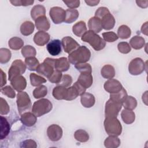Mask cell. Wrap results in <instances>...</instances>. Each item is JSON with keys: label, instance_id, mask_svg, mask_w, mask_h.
I'll return each instance as SVG.
<instances>
[{"label": "cell", "instance_id": "30bf717a", "mask_svg": "<svg viewBox=\"0 0 148 148\" xmlns=\"http://www.w3.org/2000/svg\"><path fill=\"white\" fill-rule=\"evenodd\" d=\"M61 44L63 49L66 53L69 54L76 50L79 46V44L71 36H65L62 38Z\"/></svg>", "mask_w": 148, "mask_h": 148}, {"label": "cell", "instance_id": "f5cc1de1", "mask_svg": "<svg viewBox=\"0 0 148 148\" xmlns=\"http://www.w3.org/2000/svg\"><path fill=\"white\" fill-rule=\"evenodd\" d=\"M109 12H110L108 8L105 7H100L95 12V17H97L101 19L103 16H104L105 14H106Z\"/></svg>", "mask_w": 148, "mask_h": 148}, {"label": "cell", "instance_id": "91938a15", "mask_svg": "<svg viewBox=\"0 0 148 148\" xmlns=\"http://www.w3.org/2000/svg\"><path fill=\"white\" fill-rule=\"evenodd\" d=\"M85 2L88 5L92 6L97 5L99 2V1H85Z\"/></svg>", "mask_w": 148, "mask_h": 148}, {"label": "cell", "instance_id": "44dd1931", "mask_svg": "<svg viewBox=\"0 0 148 148\" xmlns=\"http://www.w3.org/2000/svg\"><path fill=\"white\" fill-rule=\"evenodd\" d=\"M88 27L90 31H92L95 33L99 32L102 29L101 19L97 17H91L88 20Z\"/></svg>", "mask_w": 148, "mask_h": 148}, {"label": "cell", "instance_id": "ffe728a7", "mask_svg": "<svg viewBox=\"0 0 148 148\" xmlns=\"http://www.w3.org/2000/svg\"><path fill=\"white\" fill-rule=\"evenodd\" d=\"M77 82L85 88H89L92 84V76L91 73H81L78 77Z\"/></svg>", "mask_w": 148, "mask_h": 148}, {"label": "cell", "instance_id": "5bb4252c", "mask_svg": "<svg viewBox=\"0 0 148 148\" xmlns=\"http://www.w3.org/2000/svg\"><path fill=\"white\" fill-rule=\"evenodd\" d=\"M54 69L53 65L44 61L43 63L39 64L36 69V72L38 73L45 76L48 78L53 74Z\"/></svg>", "mask_w": 148, "mask_h": 148}, {"label": "cell", "instance_id": "7a4b0ae2", "mask_svg": "<svg viewBox=\"0 0 148 148\" xmlns=\"http://www.w3.org/2000/svg\"><path fill=\"white\" fill-rule=\"evenodd\" d=\"M81 39L83 42L88 43L96 51L103 49L106 45L105 41L99 35L90 30L86 31L82 36Z\"/></svg>", "mask_w": 148, "mask_h": 148}, {"label": "cell", "instance_id": "277c9868", "mask_svg": "<svg viewBox=\"0 0 148 148\" xmlns=\"http://www.w3.org/2000/svg\"><path fill=\"white\" fill-rule=\"evenodd\" d=\"M53 105L47 99H41L34 102L32 108V113L36 117H40L51 111Z\"/></svg>", "mask_w": 148, "mask_h": 148}, {"label": "cell", "instance_id": "9a60e30c", "mask_svg": "<svg viewBox=\"0 0 148 148\" xmlns=\"http://www.w3.org/2000/svg\"><path fill=\"white\" fill-rule=\"evenodd\" d=\"M70 67L69 62L66 57H61L55 59L54 68L56 70L62 72L67 71Z\"/></svg>", "mask_w": 148, "mask_h": 148}, {"label": "cell", "instance_id": "3957f363", "mask_svg": "<svg viewBox=\"0 0 148 148\" xmlns=\"http://www.w3.org/2000/svg\"><path fill=\"white\" fill-rule=\"evenodd\" d=\"M106 132L109 136H119L122 132V126L116 117H106L104 121Z\"/></svg>", "mask_w": 148, "mask_h": 148}, {"label": "cell", "instance_id": "11a10c76", "mask_svg": "<svg viewBox=\"0 0 148 148\" xmlns=\"http://www.w3.org/2000/svg\"><path fill=\"white\" fill-rule=\"evenodd\" d=\"M23 147H36L37 145L36 142L31 139H28L23 141L20 146Z\"/></svg>", "mask_w": 148, "mask_h": 148}, {"label": "cell", "instance_id": "816d5d0a", "mask_svg": "<svg viewBox=\"0 0 148 148\" xmlns=\"http://www.w3.org/2000/svg\"><path fill=\"white\" fill-rule=\"evenodd\" d=\"M10 110L9 106L6 102V100L3 98H1V103H0V113L1 115L7 114Z\"/></svg>", "mask_w": 148, "mask_h": 148}, {"label": "cell", "instance_id": "484cf974", "mask_svg": "<svg viewBox=\"0 0 148 148\" xmlns=\"http://www.w3.org/2000/svg\"><path fill=\"white\" fill-rule=\"evenodd\" d=\"M72 31L75 35L79 37H82V36L87 31L86 23L83 21L77 22L73 25Z\"/></svg>", "mask_w": 148, "mask_h": 148}, {"label": "cell", "instance_id": "d6986e66", "mask_svg": "<svg viewBox=\"0 0 148 148\" xmlns=\"http://www.w3.org/2000/svg\"><path fill=\"white\" fill-rule=\"evenodd\" d=\"M20 120L21 123L28 127L34 125L36 122V116L32 113L27 112L21 115Z\"/></svg>", "mask_w": 148, "mask_h": 148}, {"label": "cell", "instance_id": "e0dca14e", "mask_svg": "<svg viewBox=\"0 0 148 148\" xmlns=\"http://www.w3.org/2000/svg\"><path fill=\"white\" fill-rule=\"evenodd\" d=\"M102 28L105 30L112 29L115 24V19L113 15L109 12L101 18Z\"/></svg>", "mask_w": 148, "mask_h": 148}, {"label": "cell", "instance_id": "7c38bea8", "mask_svg": "<svg viewBox=\"0 0 148 148\" xmlns=\"http://www.w3.org/2000/svg\"><path fill=\"white\" fill-rule=\"evenodd\" d=\"M123 87L119 81L113 79H110L104 84L105 90L110 94L117 93L121 91Z\"/></svg>", "mask_w": 148, "mask_h": 148}, {"label": "cell", "instance_id": "f907efd6", "mask_svg": "<svg viewBox=\"0 0 148 148\" xmlns=\"http://www.w3.org/2000/svg\"><path fill=\"white\" fill-rule=\"evenodd\" d=\"M118 50L120 52L123 54H127L131 51V47L130 45L125 42H120L117 45Z\"/></svg>", "mask_w": 148, "mask_h": 148}, {"label": "cell", "instance_id": "836d02e7", "mask_svg": "<svg viewBox=\"0 0 148 148\" xmlns=\"http://www.w3.org/2000/svg\"><path fill=\"white\" fill-rule=\"evenodd\" d=\"M122 106L128 110H132L137 106V101L135 98L132 96H127L122 103Z\"/></svg>", "mask_w": 148, "mask_h": 148}, {"label": "cell", "instance_id": "52a82bcc", "mask_svg": "<svg viewBox=\"0 0 148 148\" xmlns=\"http://www.w3.org/2000/svg\"><path fill=\"white\" fill-rule=\"evenodd\" d=\"M122 107V103L109 99L105 104V114L106 117H117Z\"/></svg>", "mask_w": 148, "mask_h": 148}, {"label": "cell", "instance_id": "7bdbcfd3", "mask_svg": "<svg viewBox=\"0 0 148 148\" xmlns=\"http://www.w3.org/2000/svg\"><path fill=\"white\" fill-rule=\"evenodd\" d=\"M22 55L26 58L29 57H35L36 52L35 49L30 45H26L21 50Z\"/></svg>", "mask_w": 148, "mask_h": 148}, {"label": "cell", "instance_id": "ac0fdd59", "mask_svg": "<svg viewBox=\"0 0 148 148\" xmlns=\"http://www.w3.org/2000/svg\"><path fill=\"white\" fill-rule=\"evenodd\" d=\"M50 40V35L44 31H39L36 33L34 37L35 43L38 46H42L46 45Z\"/></svg>", "mask_w": 148, "mask_h": 148}, {"label": "cell", "instance_id": "680465c9", "mask_svg": "<svg viewBox=\"0 0 148 148\" xmlns=\"http://www.w3.org/2000/svg\"><path fill=\"white\" fill-rule=\"evenodd\" d=\"M1 87H2L6 83V74L3 72V71L2 69H1Z\"/></svg>", "mask_w": 148, "mask_h": 148}, {"label": "cell", "instance_id": "60d3db41", "mask_svg": "<svg viewBox=\"0 0 148 148\" xmlns=\"http://www.w3.org/2000/svg\"><path fill=\"white\" fill-rule=\"evenodd\" d=\"M74 137L79 142H86L89 139L88 134L83 130H78L75 131Z\"/></svg>", "mask_w": 148, "mask_h": 148}, {"label": "cell", "instance_id": "8992f818", "mask_svg": "<svg viewBox=\"0 0 148 148\" xmlns=\"http://www.w3.org/2000/svg\"><path fill=\"white\" fill-rule=\"evenodd\" d=\"M26 68L25 64L21 60H16L9 69V80L11 81L14 77L21 75L25 72Z\"/></svg>", "mask_w": 148, "mask_h": 148}, {"label": "cell", "instance_id": "8fae6325", "mask_svg": "<svg viewBox=\"0 0 148 148\" xmlns=\"http://www.w3.org/2000/svg\"><path fill=\"white\" fill-rule=\"evenodd\" d=\"M47 134L50 140L56 142L61 138L62 136V130L59 125L52 124L47 128Z\"/></svg>", "mask_w": 148, "mask_h": 148}, {"label": "cell", "instance_id": "f546056e", "mask_svg": "<svg viewBox=\"0 0 148 148\" xmlns=\"http://www.w3.org/2000/svg\"><path fill=\"white\" fill-rule=\"evenodd\" d=\"M145 43V39L139 36H135L132 37L130 40V44L131 46L136 50L142 49L144 46Z\"/></svg>", "mask_w": 148, "mask_h": 148}, {"label": "cell", "instance_id": "cb8c5ba5", "mask_svg": "<svg viewBox=\"0 0 148 148\" xmlns=\"http://www.w3.org/2000/svg\"><path fill=\"white\" fill-rule=\"evenodd\" d=\"M10 124L8 121L7 119L1 116V133H0V138L1 139H3L5 138L9 134L10 132Z\"/></svg>", "mask_w": 148, "mask_h": 148}, {"label": "cell", "instance_id": "5b68a950", "mask_svg": "<svg viewBox=\"0 0 148 148\" xmlns=\"http://www.w3.org/2000/svg\"><path fill=\"white\" fill-rule=\"evenodd\" d=\"M17 105L20 115L28 112L31 107V99L26 92L20 91L17 95Z\"/></svg>", "mask_w": 148, "mask_h": 148}, {"label": "cell", "instance_id": "2e32d148", "mask_svg": "<svg viewBox=\"0 0 148 148\" xmlns=\"http://www.w3.org/2000/svg\"><path fill=\"white\" fill-rule=\"evenodd\" d=\"M11 85L16 91L20 92L24 90L27 86V82L24 77L20 75L13 79L11 81Z\"/></svg>", "mask_w": 148, "mask_h": 148}, {"label": "cell", "instance_id": "9c48e42d", "mask_svg": "<svg viewBox=\"0 0 148 148\" xmlns=\"http://www.w3.org/2000/svg\"><path fill=\"white\" fill-rule=\"evenodd\" d=\"M145 66V63L140 58H135L129 64V72L132 75H140L144 71Z\"/></svg>", "mask_w": 148, "mask_h": 148}, {"label": "cell", "instance_id": "bcb514c9", "mask_svg": "<svg viewBox=\"0 0 148 148\" xmlns=\"http://www.w3.org/2000/svg\"><path fill=\"white\" fill-rule=\"evenodd\" d=\"M103 40L108 42H113L118 39L117 35L114 32H106L102 34Z\"/></svg>", "mask_w": 148, "mask_h": 148}, {"label": "cell", "instance_id": "ab89813d", "mask_svg": "<svg viewBox=\"0 0 148 148\" xmlns=\"http://www.w3.org/2000/svg\"><path fill=\"white\" fill-rule=\"evenodd\" d=\"M79 95L77 90L73 86H72V87L66 88L65 100L72 101L76 99Z\"/></svg>", "mask_w": 148, "mask_h": 148}, {"label": "cell", "instance_id": "8d00e7d4", "mask_svg": "<svg viewBox=\"0 0 148 148\" xmlns=\"http://www.w3.org/2000/svg\"><path fill=\"white\" fill-rule=\"evenodd\" d=\"M9 46L10 49L17 50L21 49L24 45L23 40L18 37H13L9 40Z\"/></svg>", "mask_w": 148, "mask_h": 148}, {"label": "cell", "instance_id": "f35d334b", "mask_svg": "<svg viewBox=\"0 0 148 148\" xmlns=\"http://www.w3.org/2000/svg\"><path fill=\"white\" fill-rule=\"evenodd\" d=\"M29 77L31 84L32 86H38L46 82V80L44 77L34 73H31Z\"/></svg>", "mask_w": 148, "mask_h": 148}, {"label": "cell", "instance_id": "4fadbf2b", "mask_svg": "<svg viewBox=\"0 0 148 148\" xmlns=\"http://www.w3.org/2000/svg\"><path fill=\"white\" fill-rule=\"evenodd\" d=\"M61 41L58 39H54L47 45L46 48L50 55L56 56L61 53Z\"/></svg>", "mask_w": 148, "mask_h": 148}, {"label": "cell", "instance_id": "d6a6232c", "mask_svg": "<svg viewBox=\"0 0 148 148\" xmlns=\"http://www.w3.org/2000/svg\"><path fill=\"white\" fill-rule=\"evenodd\" d=\"M127 96L128 95L126 90L123 87V88L119 92L117 93L110 94V99L112 101L122 103Z\"/></svg>", "mask_w": 148, "mask_h": 148}, {"label": "cell", "instance_id": "f6af8a7d", "mask_svg": "<svg viewBox=\"0 0 148 148\" xmlns=\"http://www.w3.org/2000/svg\"><path fill=\"white\" fill-rule=\"evenodd\" d=\"M75 67L78 70L80 73H91L92 68L91 65L88 63H80L76 64Z\"/></svg>", "mask_w": 148, "mask_h": 148}, {"label": "cell", "instance_id": "b9f144b4", "mask_svg": "<svg viewBox=\"0 0 148 148\" xmlns=\"http://www.w3.org/2000/svg\"><path fill=\"white\" fill-rule=\"evenodd\" d=\"M47 94V88L44 85L36 87L33 91V95L35 98H40L45 97Z\"/></svg>", "mask_w": 148, "mask_h": 148}, {"label": "cell", "instance_id": "6da1fadb", "mask_svg": "<svg viewBox=\"0 0 148 148\" xmlns=\"http://www.w3.org/2000/svg\"><path fill=\"white\" fill-rule=\"evenodd\" d=\"M91 57L90 51L84 46H79L76 50L68 56V61L71 64L76 65L80 63H85Z\"/></svg>", "mask_w": 148, "mask_h": 148}, {"label": "cell", "instance_id": "9f6ffc18", "mask_svg": "<svg viewBox=\"0 0 148 148\" xmlns=\"http://www.w3.org/2000/svg\"><path fill=\"white\" fill-rule=\"evenodd\" d=\"M63 2L65 3L70 9L76 8L80 5L79 1H63Z\"/></svg>", "mask_w": 148, "mask_h": 148}, {"label": "cell", "instance_id": "c3c4849f", "mask_svg": "<svg viewBox=\"0 0 148 148\" xmlns=\"http://www.w3.org/2000/svg\"><path fill=\"white\" fill-rule=\"evenodd\" d=\"M62 75L61 72L55 69L54 71L53 74L47 79L51 83L57 84L60 82V80L62 78Z\"/></svg>", "mask_w": 148, "mask_h": 148}, {"label": "cell", "instance_id": "e575fe53", "mask_svg": "<svg viewBox=\"0 0 148 148\" xmlns=\"http://www.w3.org/2000/svg\"><path fill=\"white\" fill-rule=\"evenodd\" d=\"M66 90V87L57 86L55 87L53 90V96L55 99L58 100L65 99Z\"/></svg>", "mask_w": 148, "mask_h": 148}, {"label": "cell", "instance_id": "74e56055", "mask_svg": "<svg viewBox=\"0 0 148 148\" xmlns=\"http://www.w3.org/2000/svg\"><path fill=\"white\" fill-rule=\"evenodd\" d=\"M117 34L118 37H120L121 39H127L130 36L131 34V31L128 26L125 25H122L119 27L117 30Z\"/></svg>", "mask_w": 148, "mask_h": 148}, {"label": "cell", "instance_id": "ee69618b", "mask_svg": "<svg viewBox=\"0 0 148 148\" xmlns=\"http://www.w3.org/2000/svg\"><path fill=\"white\" fill-rule=\"evenodd\" d=\"M11 58L10 51L6 48H1L0 49V62L5 64L8 62Z\"/></svg>", "mask_w": 148, "mask_h": 148}, {"label": "cell", "instance_id": "1f68e13d", "mask_svg": "<svg viewBox=\"0 0 148 148\" xmlns=\"http://www.w3.org/2000/svg\"><path fill=\"white\" fill-rule=\"evenodd\" d=\"M120 145V140L116 136H109L104 141V145L108 148L117 147Z\"/></svg>", "mask_w": 148, "mask_h": 148}, {"label": "cell", "instance_id": "4316f807", "mask_svg": "<svg viewBox=\"0 0 148 148\" xmlns=\"http://www.w3.org/2000/svg\"><path fill=\"white\" fill-rule=\"evenodd\" d=\"M121 119L124 123L127 124L132 123L135 119V115L134 112L131 110L124 109L121 113Z\"/></svg>", "mask_w": 148, "mask_h": 148}, {"label": "cell", "instance_id": "db71d44e", "mask_svg": "<svg viewBox=\"0 0 148 148\" xmlns=\"http://www.w3.org/2000/svg\"><path fill=\"white\" fill-rule=\"evenodd\" d=\"M34 1H10L14 6H28L34 3Z\"/></svg>", "mask_w": 148, "mask_h": 148}, {"label": "cell", "instance_id": "4dcf8cb0", "mask_svg": "<svg viewBox=\"0 0 148 148\" xmlns=\"http://www.w3.org/2000/svg\"><path fill=\"white\" fill-rule=\"evenodd\" d=\"M34 31V25L31 21H25L20 26V32L21 34L24 36H28L31 35Z\"/></svg>", "mask_w": 148, "mask_h": 148}, {"label": "cell", "instance_id": "d4e9b609", "mask_svg": "<svg viewBox=\"0 0 148 148\" xmlns=\"http://www.w3.org/2000/svg\"><path fill=\"white\" fill-rule=\"evenodd\" d=\"M46 10L43 6L37 5L34 6L31 11V16L34 20H36L39 17L45 16Z\"/></svg>", "mask_w": 148, "mask_h": 148}, {"label": "cell", "instance_id": "7dc6e473", "mask_svg": "<svg viewBox=\"0 0 148 148\" xmlns=\"http://www.w3.org/2000/svg\"><path fill=\"white\" fill-rule=\"evenodd\" d=\"M72 83V78L69 75H64L62 76L60 82L57 83V86L64 87H69Z\"/></svg>", "mask_w": 148, "mask_h": 148}, {"label": "cell", "instance_id": "7402d4cb", "mask_svg": "<svg viewBox=\"0 0 148 148\" xmlns=\"http://www.w3.org/2000/svg\"><path fill=\"white\" fill-rule=\"evenodd\" d=\"M35 26L40 31H48L50 28V23L45 16L39 17L35 20Z\"/></svg>", "mask_w": 148, "mask_h": 148}, {"label": "cell", "instance_id": "681fc988", "mask_svg": "<svg viewBox=\"0 0 148 148\" xmlns=\"http://www.w3.org/2000/svg\"><path fill=\"white\" fill-rule=\"evenodd\" d=\"M1 92L3 94L6 95L8 97L10 98H13L15 97L16 93L14 90L9 86H5L4 87H1Z\"/></svg>", "mask_w": 148, "mask_h": 148}, {"label": "cell", "instance_id": "83f0119b", "mask_svg": "<svg viewBox=\"0 0 148 148\" xmlns=\"http://www.w3.org/2000/svg\"><path fill=\"white\" fill-rule=\"evenodd\" d=\"M66 16L64 22L68 24L72 23L75 21L79 17V12L76 9H68L65 10Z\"/></svg>", "mask_w": 148, "mask_h": 148}, {"label": "cell", "instance_id": "d590c367", "mask_svg": "<svg viewBox=\"0 0 148 148\" xmlns=\"http://www.w3.org/2000/svg\"><path fill=\"white\" fill-rule=\"evenodd\" d=\"M25 64L29 71H36L39 65V62L35 57H29L25 58Z\"/></svg>", "mask_w": 148, "mask_h": 148}, {"label": "cell", "instance_id": "ba28073f", "mask_svg": "<svg viewBox=\"0 0 148 148\" xmlns=\"http://www.w3.org/2000/svg\"><path fill=\"white\" fill-rule=\"evenodd\" d=\"M50 16L54 24H61L65 21L66 12L62 8L56 6L50 9Z\"/></svg>", "mask_w": 148, "mask_h": 148}, {"label": "cell", "instance_id": "603a6c76", "mask_svg": "<svg viewBox=\"0 0 148 148\" xmlns=\"http://www.w3.org/2000/svg\"><path fill=\"white\" fill-rule=\"evenodd\" d=\"M80 102L84 107L91 108L94 105L95 100L92 94L89 92H84L81 95Z\"/></svg>", "mask_w": 148, "mask_h": 148}, {"label": "cell", "instance_id": "f1b7e54d", "mask_svg": "<svg viewBox=\"0 0 148 148\" xmlns=\"http://www.w3.org/2000/svg\"><path fill=\"white\" fill-rule=\"evenodd\" d=\"M101 75L105 79H112L115 76L114 68L111 65H104L101 71Z\"/></svg>", "mask_w": 148, "mask_h": 148}, {"label": "cell", "instance_id": "6f0895ef", "mask_svg": "<svg viewBox=\"0 0 148 148\" xmlns=\"http://www.w3.org/2000/svg\"><path fill=\"white\" fill-rule=\"evenodd\" d=\"M73 86L76 88V90H77L78 92H79V95H82V94H83L85 92H86V88H85L84 87H83L80 83H79V82L77 81L76 82H75Z\"/></svg>", "mask_w": 148, "mask_h": 148}]
</instances>
